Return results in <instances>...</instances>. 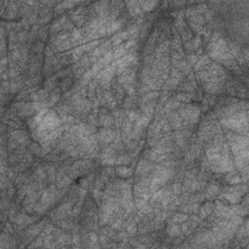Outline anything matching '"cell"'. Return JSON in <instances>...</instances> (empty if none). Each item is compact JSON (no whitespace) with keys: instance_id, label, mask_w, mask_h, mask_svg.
I'll list each match as a JSON object with an SVG mask.
<instances>
[{"instance_id":"cell-1","label":"cell","mask_w":249,"mask_h":249,"mask_svg":"<svg viewBox=\"0 0 249 249\" xmlns=\"http://www.w3.org/2000/svg\"><path fill=\"white\" fill-rule=\"evenodd\" d=\"M11 136L12 138H14L17 142H20V143H22V144H26L28 142V135L26 132H24V130H12Z\"/></svg>"},{"instance_id":"cell-2","label":"cell","mask_w":249,"mask_h":249,"mask_svg":"<svg viewBox=\"0 0 249 249\" xmlns=\"http://www.w3.org/2000/svg\"><path fill=\"white\" fill-rule=\"evenodd\" d=\"M98 138L105 143H109L115 138V133L112 130L104 128V129L100 130V132H99Z\"/></svg>"},{"instance_id":"cell-3","label":"cell","mask_w":249,"mask_h":249,"mask_svg":"<svg viewBox=\"0 0 249 249\" xmlns=\"http://www.w3.org/2000/svg\"><path fill=\"white\" fill-rule=\"evenodd\" d=\"M128 8H129V12L132 16H138L142 13V9H141L139 2L137 1H130L127 2Z\"/></svg>"},{"instance_id":"cell-4","label":"cell","mask_w":249,"mask_h":249,"mask_svg":"<svg viewBox=\"0 0 249 249\" xmlns=\"http://www.w3.org/2000/svg\"><path fill=\"white\" fill-rule=\"evenodd\" d=\"M66 22V17L63 16V17H60V19L56 20L55 22H53L52 25H51L50 29L52 32H56V31H60L63 28V25Z\"/></svg>"},{"instance_id":"cell-5","label":"cell","mask_w":249,"mask_h":249,"mask_svg":"<svg viewBox=\"0 0 249 249\" xmlns=\"http://www.w3.org/2000/svg\"><path fill=\"white\" fill-rule=\"evenodd\" d=\"M123 25V20H111L107 26V34L116 32L119 30L121 26Z\"/></svg>"},{"instance_id":"cell-6","label":"cell","mask_w":249,"mask_h":249,"mask_svg":"<svg viewBox=\"0 0 249 249\" xmlns=\"http://www.w3.org/2000/svg\"><path fill=\"white\" fill-rule=\"evenodd\" d=\"M223 197H224L229 202H231V204H237V202L240 201V192H237V189H235V191L233 190V193L226 194L225 196H223Z\"/></svg>"},{"instance_id":"cell-7","label":"cell","mask_w":249,"mask_h":249,"mask_svg":"<svg viewBox=\"0 0 249 249\" xmlns=\"http://www.w3.org/2000/svg\"><path fill=\"white\" fill-rule=\"evenodd\" d=\"M99 122L100 124L103 126L106 129H109L110 127H112V125L114 124V120L111 116H109L108 114H100L99 117Z\"/></svg>"},{"instance_id":"cell-8","label":"cell","mask_w":249,"mask_h":249,"mask_svg":"<svg viewBox=\"0 0 249 249\" xmlns=\"http://www.w3.org/2000/svg\"><path fill=\"white\" fill-rule=\"evenodd\" d=\"M169 120H170V125L169 126H170L171 128H173V129H178L181 126L182 119L178 113H172V114H170Z\"/></svg>"},{"instance_id":"cell-9","label":"cell","mask_w":249,"mask_h":249,"mask_svg":"<svg viewBox=\"0 0 249 249\" xmlns=\"http://www.w3.org/2000/svg\"><path fill=\"white\" fill-rule=\"evenodd\" d=\"M116 174L120 177H122V178H128V177L132 176V169L129 168H125V166H120V168L116 169Z\"/></svg>"},{"instance_id":"cell-10","label":"cell","mask_w":249,"mask_h":249,"mask_svg":"<svg viewBox=\"0 0 249 249\" xmlns=\"http://www.w3.org/2000/svg\"><path fill=\"white\" fill-rule=\"evenodd\" d=\"M139 5L141 9L144 11H152L158 5L157 1H139Z\"/></svg>"},{"instance_id":"cell-11","label":"cell","mask_w":249,"mask_h":249,"mask_svg":"<svg viewBox=\"0 0 249 249\" xmlns=\"http://www.w3.org/2000/svg\"><path fill=\"white\" fill-rule=\"evenodd\" d=\"M211 210H212V204L210 202H206L202 205V207L201 208V212H199V216L201 218H205L207 217L208 215L211 213Z\"/></svg>"},{"instance_id":"cell-12","label":"cell","mask_w":249,"mask_h":249,"mask_svg":"<svg viewBox=\"0 0 249 249\" xmlns=\"http://www.w3.org/2000/svg\"><path fill=\"white\" fill-rule=\"evenodd\" d=\"M75 4H77V2H72V1H65V2H62V3H60L58 6L55 8V11L56 13H60L62 12L63 10L66 9V8H71L72 6H74Z\"/></svg>"},{"instance_id":"cell-13","label":"cell","mask_w":249,"mask_h":249,"mask_svg":"<svg viewBox=\"0 0 249 249\" xmlns=\"http://www.w3.org/2000/svg\"><path fill=\"white\" fill-rule=\"evenodd\" d=\"M168 233L170 237H178L181 233V229L176 225H171L168 228Z\"/></svg>"},{"instance_id":"cell-14","label":"cell","mask_w":249,"mask_h":249,"mask_svg":"<svg viewBox=\"0 0 249 249\" xmlns=\"http://www.w3.org/2000/svg\"><path fill=\"white\" fill-rule=\"evenodd\" d=\"M34 177L40 182V183H42V182L44 181L46 178H47V174H46L45 171L43 170V168H37L36 170H35Z\"/></svg>"},{"instance_id":"cell-15","label":"cell","mask_w":249,"mask_h":249,"mask_svg":"<svg viewBox=\"0 0 249 249\" xmlns=\"http://www.w3.org/2000/svg\"><path fill=\"white\" fill-rule=\"evenodd\" d=\"M47 113H48V109H47V108L41 109V110H39V111H38V113H37L36 115H35V117L33 118V119L35 120V122H36L38 125H39L40 123L43 121V119H44L45 115L47 114Z\"/></svg>"},{"instance_id":"cell-16","label":"cell","mask_w":249,"mask_h":249,"mask_svg":"<svg viewBox=\"0 0 249 249\" xmlns=\"http://www.w3.org/2000/svg\"><path fill=\"white\" fill-rule=\"evenodd\" d=\"M56 76L51 77V78H48L45 82V90L47 91H51V90H54V88L56 87Z\"/></svg>"},{"instance_id":"cell-17","label":"cell","mask_w":249,"mask_h":249,"mask_svg":"<svg viewBox=\"0 0 249 249\" xmlns=\"http://www.w3.org/2000/svg\"><path fill=\"white\" fill-rule=\"evenodd\" d=\"M192 98V94H186V92H183V94H178L176 96V100L177 101H190Z\"/></svg>"},{"instance_id":"cell-18","label":"cell","mask_w":249,"mask_h":249,"mask_svg":"<svg viewBox=\"0 0 249 249\" xmlns=\"http://www.w3.org/2000/svg\"><path fill=\"white\" fill-rule=\"evenodd\" d=\"M82 39V32L80 29H78V28H75V29H73L72 33H71V42H75V41H78ZM82 41V40H80Z\"/></svg>"},{"instance_id":"cell-19","label":"cell","mask_w":249,"mask_h":249,"mask_svg":"<svg viewBox=\"0 0 249 249\" xmlns=\"http://www.w3.org/2000/svg\"><path fill=\"white\" fill-rule=\"evenodd\" d=\"M228 179H229L228 181H229L230 184H238L241 182L240 177L238 176L237 173H233V172H232L229 176H228Z\"/></svg>"},{"instance_id":"cell-20","label":"cell","mask_w":249,"mask_h":249,"mask_svg":"<svg viewBox=\"0 0 249 249\" xmlns=\"http://www.w3.org/2000/svg\"><path fill=\"white\" fill-rule=\"evenodd\" d=\"M71 83H72V81H71L70 78L63 79V80L61 81V83H60V90H61V91H63V92L67 91V90L70 88Z\"/></svg>"},{"instance_id":"cell-21","label":"cell","mask_w":249,"mask_h":249,"mask_svg":"<svg viewBox=\"0 0 249 249\" xmlns=\"http://www.w3.org/2000/svg\"><path fill=\"white\" fill-rule=\"evenodd\" d=\"M188 219V215L187 214H181V213H178V214L174 215L172 221L175 223H183L186 220Z\"/></svg>"},{"instance_id":"cell-22","label":"cell","mask_w":249,"mask_h":249,"mask_svg":"<svg viewBox=\"0 0 249 249\" xmlns=\"http://www.w3.org/2000/svg\"><path fill=\"white\" fill-rule=\"evenodd\" d=\"M71 43H72V42H71L70 39H66V40H64V41H62V42H61L60 44L58 46V51H65V50H67V49L70 48Z\"/></svg>"},{"instance_id":"cell-23","label":"cell","mask_w":249,"mask_h":249,"mask_svg":"<svg viewBox=\"0 0 249 249\" xmlns=\"http://www.w3.org/2000/svg\"><path fill=\"white\" fill-rule=\"evenodd\" d=\"M130 161V159L128 157V156H120L119 158L118 159H116V165H119V166H121V165H128V164H129Z\"/></svg>"},{"instance_id":"cell-24","label":"cell","mask_w":249,"mask_h":249,"mask_svg":"<svg viewBox=\"0 0 249 249\" xmlns=\"http://www.w3.org/2000/svg\"><path fill=\"white\" fill-rule=\"evenodd\" d=\"M220 192V187L216 186V185H211L207 188V194L210 196H215Z\"/></svg>"},{"instance_id":"cell-25","label":"cell","mask_w":249,"mask_h":249,"mask_svg":"<svg viewBox=\"0 0 249 249\" xmlns=\"http://www.w3.org/2000/svg\"><path fill=\"white\" fill-rule=\"evenodd\" d=\"M48 208H49L48 205H46V204H42V202H40L39 204L35 205V208H34V210H35V211H36L37 213H40V214H42V213H44Z\"/></svg>"},{"instance_id":"cell-26","label":"cell","mask_w":249,"mask_h":249,"mask_svg":"<svg viewBox=\"0 0 249 249\" xmlns=\"http://www.w3.org/2000/svg\"><path fill=\"white\" fill-rule=\"evenodd\" d=\"M126 51H127V50H126V49L124 48V45H122L121 47H119L116 51H115V53H114V55H113V56H114L115 58H122V56L126 54Z\"/></svg>"},{"instance_id":"cell-27","label":"cell","mask_w":249,"mask_h":249,"mask_svg":"<svg viewBox=\"0 0 249 249\" xmlns=\"http://www.w3.org/2000/svg\"><path fill=\"white\" fill-rule=\"evenodd\" d=\"M29 150L32 154H34V155H36V156L41 155V147L37 143H32V144L30 145Z\"/></svg>"},{"instance_id":"cell-28","label":"cell","mask_w":249,"mask_h":249,"mask_svg":"<svg viewBox=\"0 0 249 249\" xmlns=\"http://www.w3.org/2000/svg\"><path fill=\"white\" fill-rule=\"evenodd\" d=\"M159 96V92H147L145 94L144 97H143V102H146V101H150L151 99H153L154 97H157Z\"/></svg>"},{"instance_id":"cell-29","label":"cell","mask_w":249,"mask_h":249,"mask_svg":"<svg viewBox=\"0 0 249 249\" xmlns=\"http://www.w3.org/2000/svg\"><path fill=\"white\" fill-rule=\"evenodd\" d=\"M60 98V94H55V92H52V94L50 96V98H49V105H53L55 104L56 102H58Z\"/></svg>"},{"instance_id":"cell-30","label":"cell","mask_w":249,"mask_h":249,"mask_svg":"<svg viewBox=\"0 0 249 249\" xmlns=\"http://www.w3.org/2000/svg\"><path fill=\"white\" fill-rule=\"evenodd\" d=\"M231 219H232V223H233L235 226H238V225H241L242 224V216L241 215H237V214H235V215H232L231 216Z\"/></svg>"},{"instance_id":"cell-31","label":"cell","mask_w":249,"mask_h":249,"mask_svg":"<svg viewBox=\"0 0 249 249\" xmlns=\"http://www.w3.org/2000/svg\"><path fill=\"white\" fill-rule=\"evenodd\" d=\"M70 177H67V176H64L63 178L60 179V180L58 181V185L60 188H62V187L64 186H67V185L70 183Z\"/></svg>"},{"instance_id":"cell-32","label":"cell","mask_w":249,"mask_h":249,"mask_svg":"<svg viewBox=\"0 0 249 249\" xmlns=\"http://www.w3.org/2000/svg\"><path fill=\"white\" fill-rule=\"evenodd\" d=\"M180 105V102L177 101V100H170L168 101V103L166 105V110H168V109H175L177 107H179Z\"/></svg>"},{"instance_id":"cell-33","label":"cell","mask_w":249,"mask_h":249,"mask_svg":"<svg viewBox=\"0 0 249 249\" xmlns=\"http://www.w3.org/2000/svg\"><path fill=\"white\" fill-rule=\"evenodd\" d=\"M37 94H38V97H39V100H41V101H43V100H45V99H47V97H48V91L47 90H39V91L37 92Z\"/></svg>"},{"instance_id":"cell-34","label":"cell","mask_w":249,"mask_h":249,"mask_svg":"<svg viewBox=\"0 0 249 249\" xmlns=\"http://www.w3.org/2000/svg\"><path fill=\"white\" fill-rule=\"evenodd\" d=\"M140 117V112L136 111V110H132L129 113V118L130 121H136L138 120V118Z\"/></svg>"},{"instance_id":"cell-35","label":"cell","mask_w":249,"mask_h":249,"mask_svg":"<svg viewBox=\"0 0 249 249\" xmlns=\"http://www.w3.org/2000/svg\"><path fill=\"white\" fill-rule=\"evenodd\" d=\"M47 173L49 175V178H50L51 181H54L56 177V170H55V168L53 166H48L47 168Z\"/></svg>"},{"instance_id":"cell-36","label":"cell","mask_w":249,"mask_h":249,"mask_svg":"<svg viewBox=\"0 0 249 249\" xmlns=\"http://www.w3.org/2000/svg\"><path fill=\"white\" fill-rule=\"evenodd\" d=\"M127 231L130 233H132V235H134V233L137 232V227H136V225H135V223H130V224L128 225Z\"/></svg>"},{"instance_id":"cell-37","label":"cell","mask_w":249,"mask_h":249,"mask_svg":"<svg viewBox=\"0 0 249 249\" xmlns=\"http://www.w3.org/2000/svg\"><path fill=\"white\" fill-rule=\"evenodd\" d=\"M182 191V186L179 183H174L172 185V192L174 195H179Z\"/></svg>"},{"instance_id":"cell-38","label":"cell","mask_w":249,"mask_h":249,"mask_svg":"<svg viewBox=\"0 0 249 249\" xmlns=\"http://www.w3.org/2000/svg\"><path fill=\"white\" fill-rule=\"evenodd\" d=\"M208 62H209L208 58H207V56H204V58H202L201 60H199V62L197 63L196 68L199 69V67H201V66H204V64H206V63H208Z\"/></svg>"},{"instance_id":"cell-39","label":"cell","mask_w":249,"mask_h":249,"mask_svg":"<svg viewBox=\"0 0 249 249\" xmlns=\"http://www.w3.org/2000/svg\"><path fill=\"white\" fill-rule=\"evenodd\" d=\"M146 204V201H144L143 199H137L136 201H135V207H136L137 209H141L143 206Z\"/></svg>"},{"instance_id":"cell-40","label":"cell","mask_w":249,"mask_h":249,"mask_svg":"<svg viewBox=\"0 0 249 249\" xmlns=\"http://www.w3.org/2000/svg\"><path fill=\"white\" fill-rule=\"evenodd\" d=\"M50 10H51L50 7H48V6L47 7H43V8L39 11V15L42 18L48 16V15H50V14H49V13H50Z\"/></svg>"},{"instance_id":"cell-41","label":"cell","mask_w":249,"mask_h":249,"mask_svg":"<svg viewBox=\"0 0 249 249\" xmlns=\"http://www.w3.org/2000/svg\"><path fill=\"white\" fill-rule=\"evenodd\" d=\"M26 37H27V33L26 31H24V30L20 31L19 34H18V39H19L20 42H24V41L26 40Z\"/></svg>"},{"instance_id":"cell-42","label":"cell","mask_w":249,"mask_h":249,"mask_svg":"<svg viewBox=\"0 0 249 249\" xmlns=\"http://www.w3.org/2000/svg\"><path fill=\"white\" fill-rule=\"evenodd\" d=\"M103 97H104V99H105V100L109 102V104L111 103L112 101H114V98H113L112 94H110L109 92H105L104 94H103Z\"/></svg>"},{"instance_id":"cell-43","label":"cell","mask_w":249,"mask_h":249,"mask_svg":"<svg viewBox=\"0 0 249 249\" xmlns=\"http://www.w3.org/2000/svg\"><path fill=\"white\" fill-rule=\"evenodd\" d=\"M43 47H44V45H43V43L41 42H37L36 44H35V46L33 47V51L36 53H40L41 51L43 50Z\"/></svg>"},{"instance_id":"cell-44","label":"cell","mask_w":249,"mask_h":249,"mask_svg":"<svg viewBox=\"0 0 249 249\" xmlns=\"http://www.w3.org/2000/svg\"><path fill=\"white\" fill-rule=\"evenodd\" d=\"M45 54H46V56H47L48 58H52V56H54V55H55V52H54V50L51 48V46H50V47L46 48Z\"/></svg>"},{"instance_id":"cell-45","label":"cell","mask_w":249,"mask_h":249,"mask_svg":"<svg viewBox=\"0 0 249 249\" xmlns=\"http://www.w3.org/2000/svg\"><path fill=\"white\" fill-rule=\"evenodd\" d=\"M61 120H62V122L67 123V124H70V123L74 122V118L72 116H66V115L61 116Z\"/></svg>"},{"instance_id":"cell-46","label":"cell","mask_w":249,"mask_h":249,"mask_svg":"<svg viewBox=\"0 0 249 249\" xmlns=\"http://www.w3.org/2000/svg\"><path fill=\"white\" fill-rule=\"evenodd\" d=\"M38 34H39V37L42 40H46V38H47V31H46V28H42L40 31H38Z\"/></svg>"},{"instance_id":"cell-47","label":"cell","mask_w":249,"mask_h":249,"mask_svg":"<svg viewBox=\"0 0 249 249\" xmlns=\"http://www.w3.org/2000/svg\"><path fill=\"white\" fill-rule=\"evenodd\" d=\"M121 226H122V221H121L120 219H118L116 222L113 223L112 228H113L114 230H120V229H121Z\"/></svg>"},{"instance_id":"cell-48","label":"cell","mask_w":249,"mask_h":249,"mask_svg":"<svg viewBox=\"0 0 249 249\" xmlns=\"http://www.w3.org/2000/svg\"><path fill=\"white\" fill-rule=\"evenodd\" d=\"M123 45H124V48L126 49V50H128V49L132 48V46L135 45V41L134 40H130V41H128L126 44H123Z\"/></svg>"},{"instance_id":"cell-49","label":"cell","mask_w":249,"mask_h":249,"mask_svg":"<svg viewBox=\"0 0 249 249\" xmlns=\"http://www.w3.org/2000/svg\"><path fill=\"white\" fill-rule=\"evenodd\" d=\"M85 73V67H81L80 69H77L76 72H75V77L76 78H79L81 75H83Z\"/></svg>"},{"instance_id":"cell-50","label":"cell","mask_w":249,"mask_h":249,"mask_svg":"<svg viewBox=\"0 0 249 249\" xmlns=\"http://www.w3.org/2000/svg\"><path fill=\"white\" fill-rule=\"evenodd\" d=\"M92 194H94V197H96V199H98L99 197H101V196H102V194H101L100 190H97V189L94 190V192H92Z\"/></svg>"},{"instance_id":"cell-51","label":"cell","mask_w":249,"mask_h":249,"mask_svg":"<svg viewBox=\"0 0 249 249\" xmlns=\"http://www.w3.org/2000/svg\"><path fill=\"white\" fill-rule=\"evenodd\" d=\"M199 204H197V202H196V204H194L191 206V211H192V212L197 213V211H199Z\"/></svg>"},{"instance_id":"cell-52","label":"cell","mask_w":249,"mask_h":249,"mask_svg":"<svg viewBox=\"0 0 249 249\" xmlns=\"http://www.w3.org/2000/svg\"><path fill=\"white\" fill-rule=\"evenodd\" d=\"M182 89L185 90V91H193V90H194V86H193V84L189 83V84L184 85V87H183Z\"/></svg>"},{"instance_id":"cell-53","label":"cell","mask_w":249,"mask_h":249,"mask_svg":"<svg viewBox=\"0 0 249 249\" xmlns=\"http://www.w3.org/2000/svg\"><path fill=\"white\" fill-rule=\"evenodd\" d=\"M90 238H91V241H92L94 243H96V240H97V237H96V235L94 233H90Z\"/></svg>"},{"instance_id":"cell-54","label":"cell","mask_w":249,"mask_h":249,"mask_svg":"<svg viewBox=\"0 0 249 249\" xmlns=\"http://www.w3.org/2000/svg\"><path fill=\"white\" fill-rule=\"evenodd\" d=\"M71 28H73V25H72L71 22H66L64 24V25H63V29L69 30V29H71Z\"/></svg>"},{"instance_id":"cell-55","label":"cell","mask_w":249,"mask_h":249,"mask_svg":"<svg viewBox=\"0 0 249 249\" xmlns=\"http://www.w3.org/2000/svg\"><path fill=\"white\" fill-rule=\"evenodd\" d=\"M50 19H51V14L48 15V16H46V17H43L42 19L39 20V22H40V24H43V22H49V20H50Z\"/></svg>"},{"instance_id":"cell-56","label":"cell","mask_w":249,"mask_h":249,"mask_svg":"<svg viewBox=\"0 0 249 249\" xmlns=\"http://www.w3.org/2000/svg\"><path fill=\"white\" fill-rule=\"evenodd\" d=\"M188 228H189V225L187 224V223H182V226H181V232H183V233H185V232H187V230H188Z\"/></svg>"},{"instance_id":"cell-57","label":"cell","mask_w":249,"mask_h":249,"mask_svg":"<svg viewBox=\"0 0 249 249\" xmlns=\"http://www.w3.org/2000/svg\"><path fill=\"white\" fill-rule=\"evenodd\" d=\"M153 60H154V56H149V55H147V56H146L145 58V62L146 63H151L153 61Z\"/></svg>"},{"instance_id":"cell-58","label":"cell","mask_w":249,"mask_h":249,"mask_svg":"<svg viewBox=\"0 0 249 249\" xmlns=\"http://www.w3.org/2000/svg\"><path fill=\"white\" fill-rule=\"evenodd\" d=\"M189 60H190V62H192V63H196L197 56L196 55H190L189 56Z\"/></svg>"},{"instance_id":"cell-59","label":"cell","mask_w":249,"mask_h":249,"mask_svg":"<svg viewBox=\"0 0 249 249\" xmlns=\"http://www.w3.org/2000/svg\"><path fill=\"white\" fill-rule=\"evenodd\" d=\"M102 186H103V183H102L101 179L100 180H97L96 181V187L97 190H100V188H102Z\"/></svg>"},{"instance_id":"cell-60","label":"cell","mask_w":249,"mask_h":249,"mask_svg":"<svg viewBox=\"0 0 249 249\" xmlns=\"http://www.w3.org/2000/svg\"><path fill=\"white\" fill-rule=\"evenodd\" d=\"M163 130H164V132H168V130H171V127L168 124H165L163 127Z\"/></svg>"},{"instance_id":"cell-61","label":"cell","mask_w":249,"mask_h":249,"mask_svg":"<svg viewBox=\"0 0 249 249\" xmlns=\"http://www.w3.org/2000/svg\"><path fill=\"white\" fill-rule=\"evenodd\" d=\"M73 242H74V243H76V244L79 242V237H78V235H74V237H73Z\"/></svg>"},{"instance_id":"cell-62","label":"cell","mask_w":249,"mask_h":249,"mask_svg":"<svg viewBox=\"0 0 249 249\" xmlns=\"http://www.w3.org/2000/svg\"><path fill=\"white\" fill-rule=\"evenodd\" d=\"M105 170H106V173H107V174H113V173H114V172H113L114 170H113V168H106Z\"/></svg>"},{"instance_id":"cell-63","label":"cell","mask_w":249,"mask_h":249,"mask_svg":"<svg viewBox=\"0 0 249 249\" xmlns=\"http://www.w3.org/2000/svg\"><path fill=\"white\" fill-rule=\"evenodd\" d=\"M8 195H9V197H12L13 195H14V189H13V188L10 189L8 191Z\"/></svg>"}]
</instances>
